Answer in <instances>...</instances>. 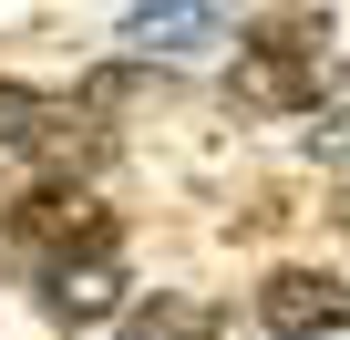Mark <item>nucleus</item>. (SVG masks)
Masks as SVG:
<instances>
[{
  "label": "nucleus",
  "instance_id": "7",
  "mask_svg": "<svg viewBox=\"0 0 350 340\" xmlns=\"http://www.w3.org/2000/svg\"><path fill=\"white\" fill-rule=\"evenodd\" d=\"M340 227H350V207H340Z\"/></svg>",
  "mask_w": 350,
  "mask_h": 340
},
{
  "label": "nucleus",
  "instance_id": "1",
  "mask_svg": "<svg viewBox=\"0 0 350 340\" xmlns=\"http://www.w3.org/2000/svg\"><path fill=\"white\" fill-rule=\"evenodd\" d=\"M329 83V21L319 11H278L237 42V103L247 114H309Z\"/></svg>",
  "mask_w": 350,
  "mask_h": 340
},
{
  "label": "nucleus",
  "instance_id": "3",
  "mask_svg": "<svg viewBox=\"0 0 350 340\" xmlns=\"http://www.w3.org/2000/svg\"><path fill=\"white\" fill-rule=\"evenodd\" d=\"M258 330H268V340L350 330V278H329V268H268V278H258Z\"/></svg>",
  "mask_w": 350,
  "mask_h": 340
},
{
  "label": "nucleus",
  "instance_id": "6",
  "mask_svg": "<svg viewBox=\"0 0 350 340\" xmlns=\"http://www.w3.org/2000/svg\"><path fill=\"white\" fill-rule=\"evenodd\" d=\"M309 155H319V165H350V114H319V124H309Z\"/></svg>",
  "mask_w": 350,
  "mask_h": 340
},
{
  "label": "nucleus",
  "instance_id": "2",
  "mask_svg": "<svg viewBox=\"0 0 350 340\" xmlns=\"http://www.w3.org/2000/svg\"><path fill=\"white\" fill-rule=\"evenodd\" d=\"M31 299H42L52 330H103V319H124V258L113 248H72V258H52L31 278Z\"/></svg>",
  "mask_w": 350,
  "mask_h": 340
},
{
  "label": "nucleus",
  "instance_id": "4",
  "mask_svg": "<svg viewBox=\"0 0 350 340\" xmlns=\"http://www.w3.org/2000/svg\"><path fill=\"white\" fill-rule=\"evenodd\" d=\"M217 42H237L227 31V0H134V21H124V52L134 62H196Z\"/></svg>",
  "mask_w": 350,
  "mask_h": 340
},
{
  "label": "nucleus",
  "instance_id": "5",
  "mask_svg": "<svg viewBox=\"0 0 350 340\" xmlns=\"http://www.w3.org/2000/svg\"><path fill=\"white\" fill-rule=\"evenodd\" d=\"M124 340H217V309H196V299H144V309H124Z\"/></svg>",
  "mask_w": 350,
  "mask_h": 340
}]
</instances>
